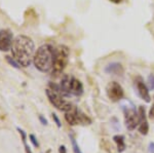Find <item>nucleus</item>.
<instances>
[{
	"label": "nucleus",
	"mask_w": 154,
	"mask_h": 153,
	"mask_svg": "<svg viewBox=\"0 0 154 153\" xmlns=\"http://www.w3.org/2000/svg\"><path fill=\"white\" fill-rule=\"evenodd\" d=\"M149 118L154 119V99H153V104L151 106L150 110H149Z\"/></svg>",
	"instance_id": "nucleus-22"
},
{
	"label": "nucleus",
	"mask_w": 154,
	"mask_h": 153,
	"mask_svg": "<svg viewBox=\"0 0 154 153\" xmlns=\"http://www.w3.org/2000/svg\"><path fill=\"white\" fill-rule=\"evenodd\" d=\"M5 59H6V61H7V63L9 64L11 66H12L14 68H16V69H20L21 68V66H20V64L17 62L16 60H14L12 57H9V56H6L5 57Z\"/></svg>",
	"instance_id": "nucleus-18"
},
{
	"label": "nucleus",
	"mask_w": 154,
	"mask_h": 153,
	"mask_svg": "<svg viewBox=\"0 0 154 153\" xmlns=\"http://www.w3.org/2000/svg\"><path fill=\"white\" fill-rule=\"evenodd\" d=\"M39 120H40V122L43 125H48V120H46L45 118L42 116V115H39Z\"/></svg>",
	"instance_id": "nucleus-23"
},
{
	"label": "nucleus",
	"mask_w": 154,
	"mask_h": 153,
	"mask_svg": "<svg viewBox=\"0 0 154 153\" xmlns=\"http://www.w3.org/2000/svg\"><path fill=\"white\" fill-rule=\"evenodd\" d=\"M56 48L51 44H42L34 54L33 64L40 72H51L54 65Z\"/></svg>",
	"instance_id": "nucleus-2"
},
{
	"label": "nucleus",
	"mask_w": 154,
	"mask_h": 153,
	"mask_svg": "<svg viewBox=\"0 0 154 153\" xmlns=\"http://www.w3.org/2000/svg\"><path fill=\"white\" fill-rule=\"evenodd\" d=\"M106 93L109 100L112 102H119L120 100H122L123 96H125L122 86L116 81H111L108 83L106 87Z\"/></svg>",
	"instance_id": "nucleus-6"
},
{
	"label": "nucleus",
	"mask_w": 154,
	"mask_h": 153,
	"mask_svg": "<svg viewBox=\"0 0 154 153\" xmlns=\"http://www.w3.org/2000/svg\"><path fill=\"white\" fill-rule=\"evenodd\" d=\"M78 119H79V124L83 125H89L91 124V119L89 118L85 113H83L82 111L78 109Z\"/></svg>",
	"instance_id": "nucleus-14"
},
{
	"label": "nucleus",
	"mask_w": 154,
	"mask_h": 153,
	"mask_svg": "<svg viewBox=\"0 0 154 153\" xmlns=\"http://www.w3.org/2000/svg\"><path fill=\"white\" fill-rule=\"evenodd\" d=\"M69 55H70V49L68 46L60 45L58 46V48H56L54 65L51 71L53 77H58L63 73L64 69L66 68L67 64H68Z\"/></svg>",
	"instance_id": "nucleus-3"
},
{
	"label": "nucleus",
	"mask_w": 154,
	"mask_h": 153,
	"mask_svg": "<svg viewBox=\"0 0 154 153\" xmlns=\"http://www.w3.org/2000/svg\"><path fill=\"white\" fill-rule=\"evenodd\" d=\"M109 1H111L112 3H115V4H118V3H120L122 0H109Z\"/></svg>",
	"instance_id": "nucleus-26"
},
{
	"label": "nucleus",
	"mask_w": 154,
	"mask_h": 153,
	"mask_svg": "<svg viewBox=\"0 0 154 153\" xmlns=\"http://www.w3.org/2000/svg\"><path fill=\"white\" fill-rule=\"evenodd\" d=\"M123 114H125V123L128 130H134L140 123L139 112L134 106L131 107H123Z\"/></svg>",
	"instance_id": "nucleus-5"
},
{
	"label": "nucleus",
	"mask_w": 154,
	"mask_h": 153,
	"mask_svg": "<svg viewBox=\"0 0 154 153\" xmlns=\"http://www.w3.org/2000/svg\"><path fill=\"white\" fill-rule=\"evenodd\" d=\"M148 151H149V153H154V143H153V142L149 144Z\"/></svg>",
	"instance_id": "nucleus-24"
},
{
	"label": "nucleus",
	"mask_w": 154,
	"mask_h": 153,
	"mask_svg": "<svg viewBox=\"0 0 154 153\" xmlns=\"http://www.w3.org/2000/svg\"><path fill=\"white\" fill-rule=\"evenodd\" d=\"M45 93H46V96H48L49 102H51V104L60 111L68 112V111L72 110L74 107H75L72 103L65 100V99H64V96L62 95L61 93L57 92V90H54L48 87V88H46Z\"/></svg>",
	"instance_id": "nucleus-4"
},
{
	"label": "nucleus",
	"mask_w": 154,
	"mask_h": 153,
	"mask_svg": "<svg viewBox=\"0 0 154 153\" xmlns=\"http://www.w3.org/2000/svg\"><path fill=\"white\" fill-rule=\"evenodd\" d=\"M139 116H140V123H139V132L141 135L146 136L149 132V123L147 120V115H146V110L144 106H140L139 107Z\"/></svg>",
	"instance_id": "nucleus-8"
},
{
	"label": "nucleus",
	"mask_w": 154,
	"mask_h": 153,
	"mask_svg": "<svg viewBox=\"0 0 154 153\" xmlns=\"http://www.w3.org/2000/svg\"><path fill=\"white\" fill-rule=\"evenodd\" d=\"M29 139H30V141H31V143L33 144V146L34 147H36V148H38L39 147V143L38 141H37V139H36V137L34 135H30L29 136Z\"/></svg>",
	"instance_id": "nucleus-20"
},
{
	"label": "nucleus",
	"mask_w": 154,
	"mask_h": 153,
	"mask_svg": "<svg viewBox=\"0 0 154 153\" xmlns=\"http://www.w3.org/2000/svg\"><path fill=\"white\" fill-rule=\"evenodd\" d=\"M35 44L32 38L27 35H18L14 38L11 47V57L21 67H29L33 62Z\"/></svg>",
	"instance_id": "nucleus-1"
},
{
	"label": "nucleus",
	"mask_w": 154,
	"mask_h": 153,
	"mask_svg": "<svg viewBox=\"0 0 154 153\" xmlns=\"http://www.w3.org/2000/svg\"><path fill=\"white\" fill-rule=\"evenodd\" d=\"M147 83H148L149 90H154V73H151L150 75L148 76Z\"/></svg>",
	"instance_id": "nucleus-19"
},
{
	"label": "nucleus",
	"mask_w": 154,
	"mask_h": 153,
	"mask_svg": "<svg viewBox=\"0 0 154 153\" xmlns=\"http://www.w3.org/2000/svg\"><path fill=\"white\" fill-rule=\"evenodd\" d=\"M70 93L73 96H81L83 93V85L81 83V81L77 78L71 76V80H70Z\"/></svg>",
	"instance_id": "nucleus-10"
},
{
	"label": "nucleus",
	"mask_w": 154,
	"mask_h": 153,
	"mask_svg": "<svg viewBox=\"0 0 154 153\" xmlns=\"http://www.w3.org/2000/svg\"><path fill=\"white\" fill-rule=\"evenodd\" d=\"M123 67L121 64L117 63V62H113L106 66L105 72L108 74H113V75H122L123 74Z\"/></svg>",
	"instance_id": "nucleus-11"
},
{
	"label": "nucleus",
	"mask_w": 154,
	"mask_h": 153,
	"mask_svg": "<svg viewBox=\"0 0 154 153\" xmlns=\"http://www.w3.org/2000/svg\"><path fill=\"white\" fill-rule=\"evenodd\" d=\"M136 86H137V90H138L139 96H140L146 103H150L151 97H150V93H149V88L147 87V85L143 82V80L141 79L140 77L137 80Z\"/></svg>",
	"instance_id": "nucleus-9"
},
{
	"label": "nucleus",
	"mask_w": 154,
	"mask_h": 153,
	"mask_svg": "<svg viewBox=\"0 0 154 153\" xmlns=\"http://www.w3.org/2000/svg\"><path fill=\"white\" fill-rule=\"evenodd\" d=\"M69 137H70V140H71V144H72V148H73V151L74 153H82V151L80 150V148H79L78 144H77L75 138L73 137V135H69Z\"/></svg>",
	"instance_id": "nucleus-16"
},
{
	"label": "nucleus",
	"mask_w": 154,
	"mask_h": 153,
	"mask_svg": "<svg viewBox=\"0 0 154 153\" xmlns=\"http://www.w3.org/2000/svg\"><path fill=\"white\" fill-rule=\"evenodd\" d=\"M101 145H102V147H103V149L105 150V151H107L108 153H113V151H112V148H113L112 145H111L110 143L107 141L106 139L102 140Z\"/></svg>",
	"instance_id": "nucleus-17"
},
{
	"label": "nucleus",
	"mask_w": 154,
	"mask_h": 153,
	"mask_svg": "<svg viewBox=\"0 0 154 153\" xmlns=\"http://www.w3.org/2000/svg\"><path fill=\"white\" fill-rule=\"evenodd\" d=\"M17 130H18V132L20 133V135H21V137H22V140H23L25 151H26V153H32L31 149H30V147L28 146V144H27V135H26V133H25V130L20 129V127H17Z\"/></svg>",
	"instance_id": "nucleus-15"
},
{
	"label": "nucleus",
	"mask_w": 154,
	"mask_h": 153,
	"mask_svg": "<svg viewBox=\"0 0 154 153\" xmlns=\"http://www.w3.org/2000/svg\"><path fill=\"white\" fill-rule=\"evenodd\" d=\"M51 116H53V119H54V123L57 124V127H58L59 129H60V127H62V123H61V121H60L59 117L57 116V114H54V113H53V114H51Z\"/></svg>",
	"instance_id": "nucleus-21"
},
{
	"label": "nucleus",
	"mask_w": 154,
	"mask_h": 153,
	"mask_svg": "<svg viewBox=\"0 0 154 153\" xmlns=\"http://www.w3.org/2000/svg\"><path fill=\"white\" fill-rule=\"evenodd\" d=\"M65 119L66 121L70 125H77L79 124V119H78V109L76 107H74L73 109L65 112Z\"/></svg>",
	"instance_id": "nucleus-12"
},
{
	"label": "nucleus",
	"mask_w": 154,
	"mask_h": 153,
	"mask_svg": "<svg viewBox=\"0 0 154 153\" xmlns=\"http://www.w3.org/2000/svg\"><path fill=\"white\" fill-rule=\"evenodd\" d=\"M113 141L115 142L116 147H117V151L119 153H122L123 151H125L126 145H125V136H122V135L113 136Z\"/></svg>",
	"instance_id": "nucleus-13"
},
{
	"label": "nucleus",
	"mask_w": 154,
	"mask_h": 153,
	"mask_svg": "<svg viewBox=\"0 0 154 153\" xmlns=\"http://www.w3.org/2000/svg\"><path fill=\"white\" fill-rule=\"evenodd\" d=\"M14 41V34L9 29L0 30V51L11 50Z\"/></svg>",
	"instance_id": "nucleus-7"
},
{
	"label": "nucleus",
	"mask_w": 154,
	"mask_h": 153,
	"mask_svg": "<svg viewBox=\"0 0 154 153\" xmlns=\"http://www.w3.org/2000/svg\"><path fill=\"white\" fill-rule=\"evenodd\" d=\"M59 152L60 153H67V149H66V147L64 146V145H61L59 148Z\"/></svg>",
	"instance_id": "nucleus-25"
}]
</instances>
